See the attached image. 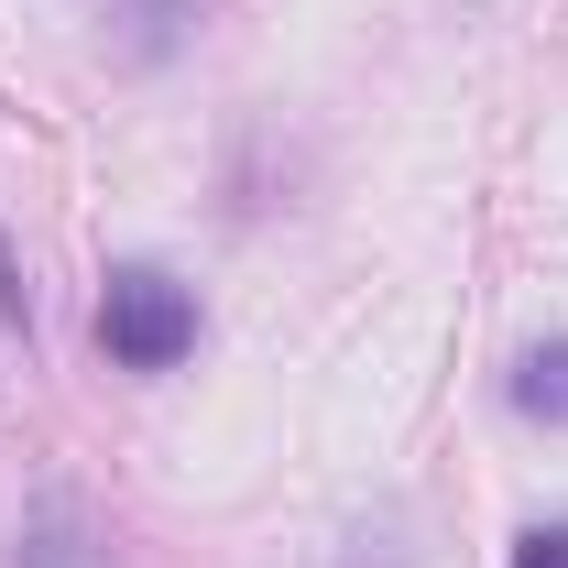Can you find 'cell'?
I'll use <instances>...</instances> for the list:
<instances>
[{
    "instance_id": "1",
    "label": "cell",
    "mask_w": 568,
    "mask_h": 568,
    "mask_svg": "<svg viewBox=\"0 0 568 568\" xmlns=\"http://www.w3.org/2000/svg\"><path fill=\"white\" fill-rule=\"evenodd\" d=\"M99 351L121 361V372H175V361L197 351V295L175 274H153V263H121V274L99 284Z\"/></svg>"
},
{
    "instance_id": "2",
    "label": "cell",
    "mask_w": 568,
    "mask_h": 568,
    "mask_svg": "<svg viewBox=\"0 0 568 568\" xmlns=\"http://www.w3.org/2000/svg\"><path fill=\"white\" fill-rule=\"evenodd\" d=\"M11 568H121V558H110V525H99L88 503L55 493L33 525H22V558H11Z\"/></svg>"
},
{
    "instance_id": "3",
    "label": "cell",
    "mask_w": 568,
    "mask_h": 568,
    "mask_svg": "<svg viewBox=\"0 0 568 568\" xmlns=\"http://www.w3.org/2000/svg\"><path fill=\"white\" fill-rule=\"evenodd\" d=\"M209 0H110V44L132 55V67H153V55H175V33L197 22Z\"/></svg>"
},
{
    "instance_id": "4",
    "label": "cell",
    "mask_w": 568,
    "mask_h": 568,
    "mask_svg": "<svg viewBox=\"0 0 568 568\" xmlns=\"http://www.w3.org/2000/svg\"><path fill=\"white\" fill-rule=\"evenodd\" d=\"M514 416L568 426V339H547V351H525V361H514Z\"/></svg>"
},
{
    "instance_id": "5",
    "label": "cell",
    "mask_w": 568,
    "mask_h": 568,
    "mask_svg": "<svg viewBox=\"0 0 568 568\" xmlns=\"http://www.w3.org/2000/svg\"><path fill=\"white\" fill-rule=\"evenodd\" d=\"M339 568H416V547H405V525L383 514V525H361V536H351V558H339Z\"/></svg>"
},
{
    "instance_id": "6",
    "label": "cell",
    "mask_w": 568,
    "mask_h": 568,
    "mask_svg": "<svg viewBox=\"0 0 568 568\" xmlns=\"http://www.w3.org/2000/svg\"><path fill=\"white\" fill-rule=\"evenodd\" d=\"M514 568H568V525H536V536L514 547Z\"/></svg>"
}]
</instances>
